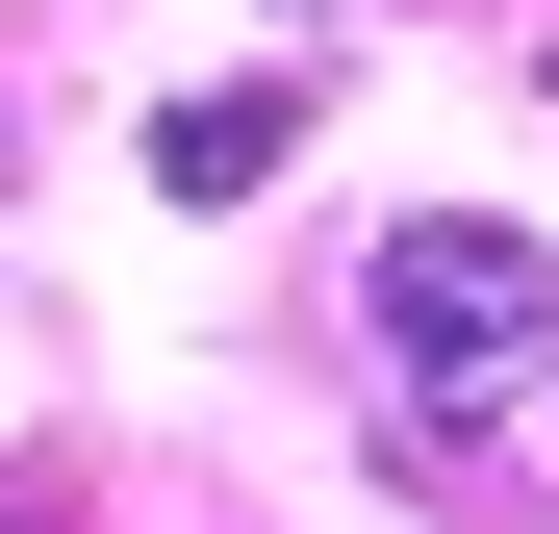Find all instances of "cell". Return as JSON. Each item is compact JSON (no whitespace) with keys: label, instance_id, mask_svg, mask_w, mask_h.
Instances as JSON below:
<instances>
[{"label":"cell","instance_id":"1","mask_svg":"<svg viewBox=\"0 0 559 534\" xmlns=\"http://www.w3.org/2000/svg\"><path fill=\"white\" fill-rule=\"evenodd\" d=\"M356 331H382V382H407V459H457L509 356H559V281H534V229H382L356 254Z\"/></svg>","mask_w":559,"mask_h":534},{"label":"cell","instance_id":"2","mask_svg":"<svg viewBox=\"0 0 559 534\" xmlns=\"http://www.w3.org/2000/svg\"><path fill=\"white\" fill-rule=\"evenodd\" d=\"M306 153V103H280V76H229V103H153V178L178 204H229V178H280Z\"/></svg>","mask_w":559,"mask_h":534},{"label":"cell","instance_id":"3","mask_svg":"<svg viewBox=\"0 0 559 534\" xmlns=\"http://www.w3.org/2000/svg\"><path fill=\"white\" fill-rule=\"evenodd\" d=\"M0 534H51V509H0Z\"/></svg>","mask_w":559,"mask_h":534}]
</instances>
